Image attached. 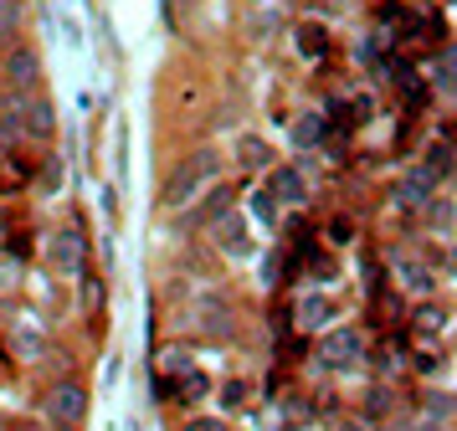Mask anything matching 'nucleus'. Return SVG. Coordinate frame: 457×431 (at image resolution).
I'll list each match as a JSON object with an SVG mask.
<instances>
[{
    "instance_id": "f257e3e1",
    "label": "nucleus",
    "mask_w": 457,
    "mask_h": 431,
    "mask_svg": "<svg viewBox=\"0 0 457 431\" xmlns=\"http://www.w3.org/2000/svg\"><path fill=\"white\" fill-rule=\"evenodd\" d=\"M211 180H216V154H211V149L180 160V164H175V175L165 180V211H186V205L195 201Z\"/></svg>"
},
{
    "instance_id": "1a4fd4ad",
    "label": "nucleus",
    "mask_w": 457,
    "mask_h": 431,
    "mask_svg": "<svg viewBox=\"0 0 457 431\" xmlns=\"http://www.w3.org/2000/svg\"><path fill=\"white\" fill-rule=\"evenodd\" d=\"M329 319H334V303L319 298V293H309V298L298 303V328H324Z\"/></svg>"
},
{
    "instance_id": "6ab92c4d",
    "label": "nucleus",
    "mask_w": 457,
    "mask_h": 431,
    "mask_svg": "<svg viewBox=\"0 0 457 431\" xmlns=\"http://www.w3.org/2000/svg\"><path fill=\"white\" fill-rule=\"evenodd\" d=\"M0 431H37V427H26V421H11V427H0Z\"/></svg>"
},
{
    "instance_id": "7ed1b4c3",
    "label": "nucleus",
    "mask_w": 457,
    "mask_h": 431,
    "mask_svg": "<svg viewBox=\"0 0 457 431\" xmlns=\"http://www.w3.org/2000/svg\"><path fill=\"white\" fill-rule=\"evenodd\" d=\"M42 52L37 46H26V41H16L11 52H5V82H11V93H37L42 87Z\"/></svg>"
},
{
    "instance_id": "a211bd4d",
    "label": "nucleus",
    "mask_w": 457,
    "mask_h": 431,
    "mask_svg": "<svg viewBox=\"0 0 457 431\" xmlns=\"http://www.w3.org/2000/svg\"><path fill=\"white\" fill-rule=\"evenodd\" d=\"M190 431H221V427H216V421H195Z\"/></svg>"
},
{
    "instance_id": "9d476101",
    "label": "nucleus",
    "mask_w": 457,
    "mask_h": 431,
    "mask_svg": "<svg viewBox=\"0 0 457 431\" xmlns=\"http://www.w3.org/2000/svg\"><path fill=\"white\" fill-rule=\"evenodd\" d=\"M432 82L447 87V93L457 98V46H442V52L432 57Z\"/></svg>"
},
{
    "instance_id": "dca6fc26",
    "label": "nucleus",
    "mask_w": 457,
    "mask_h": 431,
    "mask_svg": "<svg viewBox=\"0 0 457 431\" xmlns=\"http://www.w3.org/2000/svg\"><path fill=\"white\" fill-rule=\"evenodd\" d=\"M46 190H57V185H62V170H57V160H46Z\"/></svg>"
},
{
    "instance_id": "20e7f679",
    "label": "nucleus",
    "mask_w": 457,
    "mask_h": 431,
    "mask_svg": "<svg viewBox=\"0 0 457 431\" xmlns=\"http://www.w3.org/2000/svg\"><path fill=\"white\" fill-rule=\"evenodd\" d=\"M319 360L329 369H354L365 360V339H360V328H329L324 334V344H319Z\"/></svg>"
},
{
    "instance_id": "6e6552de",
    "label": "nucleus",
    "mask_w": 457,
    "mask_h": 431,
    "mask_svg": "<svg viewBox=\"0 0 457 431\" xmlns=\"http://www.w3.org/2000/svg\"><path fill=\"white\" fill-rule=\"evenodd\" d=\"M395 272H401V283L411 293H432V267L421 262L416 252H395Z\"/></svg>"
},
{
    "instance_id": "39448f33",
    "label": "nucleus",
    "mask_w": 457,
    "mask_h": 431,
    "mask_svg": "<svg viewBox=\"0 0 457 431\" xmlns=\"http://www.w3.org/2000/svg\"><path fill=\"white\" fill-rule=\"evenodd\" d=\"M46 257H52V267H57V272H67V278H83V267H87V236L78 231V226H67V231H57V236H52Z\"/></svg>"
},
{
    "instance_id": "f8f14e48",
    "label": "nucleus",
    "mask_w": 457,
    "mask_h": 431,
    "mask_svg": "<svg viewBox=\"0 0 457 431\" xmlns=\"http://www.w3.org/2000/svg\"><path fill=\"white\" fill-rule=\"evenodd\" d=\"M319 139H324V119H319V113H303V119L293 123V144H298V149H313Z\"/></svg>"
},
{
    "instance_id": "423d86ee",
    "label": "nucleus",
    "mask_w": 457,
    "mask_h": 431,
    "mask_svg": "<svg viewBox=\"0 0 457 431\" xmlns=\"http://www.w3.org/2000/svg\"><path fill=\"white\" fill-rule=\"evenodd\" d=\"M211 236H216V246H221L227 257H252V231L237 211H221V216L211 221Z\"/></svg>"
},
{
    "instance_id": "f03ea898",
    "label": "nucleus",
    "mask_w": 457,
    "mask_h": 431,
    "mask_svg": "<svg viewBox=\"0 0 457 431\" xmlns=\"http://www.w3.org/2000/svg\"><path fill=\"white\" fill-rule=\"evenodd\" d=\"M42 410H46V421L57 431H83L87 421V385L83 380H57V385L42 395Z\"/></svg>"
},
{
    "instance_id": "2eb2a0df",
    "label": "nucleus",
    "mask_w": 457,
    "mask_h": 431,
    "mask_svg": "<svg viewBox=\"0 0 457 431\" xmlns=\"http://www.w3.org/2000/svg\"><path fill=\"white\" fill-rule=\"evenodd\" d=\"M298 52H303V57H319V52H324V31H319V26H298Z\"/></svg>"
},
{
    "instance_id": "ddd939ff",
    "label": "nucleus",
    "mask_w": 457,
    "mask_h": 431,
    "mask_svg": "<svg viewBox=\"0 0 457 431\" xmlns=\"http://www.w3.org/2000/svg\"><path fill=\"white\" fill-rule=\"evenodd\" d=\"M237 154H242V164H247V170H262V164H272V149L262 139H242L237 144Z\"/></svg>"
},
{
    "instance_id": "4468645a",
    "label": "nucleus",
    "mask_w": 457,
    "mask_h": 431,
    "mask_svg": "<svg viewBox=\"0 0 457 431\" xmlns=\"http://www.w3.org/2000/svg\"><path fill=\"white\" fill-rule=\"evenodd\" d=\"M252 216H257L262 226H278V201H272L268 190H257V195H252Z\"/></svg>"
},
{
    "instance_id": "9b49d317",
    "label": "nucleus",
    "mask_w": 457,
    "mask_h": 431,
    "mask_svg": "<svg viewBox=\"0 0 457 431\" xmlns=\"http://www.w3.org/2000/svg\"><path fill=\"white\" fill-rule=\"evenodd\" d=\"M416 334H421V339H436V334H442V324H447V308H436V303H427V308H416Z\"/></svg>"
},
{
    "instance_id": "0eeeda50",
    "label": "nucleus",
    "mask_w": 457,
    "mask_h": 431,
    "mask_svg": "<svg viewBox=\"0 0 457 431\" xmlns=\"http://www.w3.org/2000/svg\"><path fill=\"white\" fill-rule=\"evenodd\" d=\"M268 195L278 205H303V201H309V185H303V175H298L293 164H278V170H272V180H268Z\"/></svg>"
},
{
    "instance_id": "f3484780",
    "label": "nucleus",
    "mask_w": 457,
    "mask_h": 431,
    "mask_svg": "<svg viewBox=\"0 0 457 431\" xmlns=\"http://www.w3.org/2000/svg\"><path fill=\"white\" fill-rule=\"evenodd\" d=\"M319 5H324L329 16H339V11H350V0H319Z\"/></svg>"
}]
</instances>
